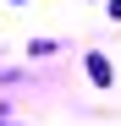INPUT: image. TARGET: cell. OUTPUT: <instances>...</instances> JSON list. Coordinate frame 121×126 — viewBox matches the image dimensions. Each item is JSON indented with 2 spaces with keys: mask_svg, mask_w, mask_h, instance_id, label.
Instances as JSON below:
<instances>
[{
  "mask_svg": "<svg viewBox=\"0 0 121 126\" xmlns=\"http://www.w3.org/2000/svg\"><path fill=\"white\" fill-rule=\"evenodd\" d=\"M88 77H94V88H110V60L105 55H88Z\"/></svg>",
  "mask_w": 121,
  "mask_h": 126,
  "instance_id": "obj_1",
  "label": "cell"
},
{
  "mask_svg": "<svg viewBox=\"0 0 121 126\" xmlns=\"http://www.w3.org/2000/svg\"><path fill=\"white\" fill-rule=\"evenodd\" d=\"M11 6H22V0H11Z\"/></svg>",
  "mask_w": 121,
  "mask_h": 126,
  "instance_id": "obj_2",
  "label": "cell"
}]
</instances>
